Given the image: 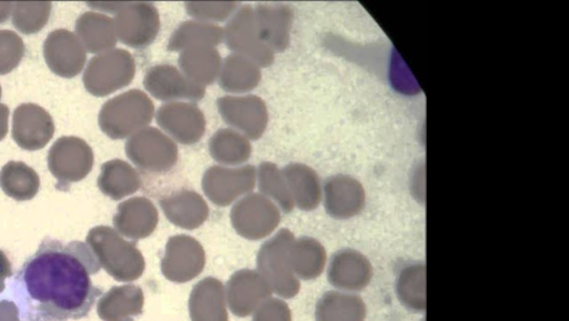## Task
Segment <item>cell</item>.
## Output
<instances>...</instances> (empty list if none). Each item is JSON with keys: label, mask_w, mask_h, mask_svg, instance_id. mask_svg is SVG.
Instances as JSON below:
<instances>
[{"label": "cell", "mask_w": 569, "mask_h": 321, "mask_svg": "<svg viewBox=\"0 0 569 321\" xmlns=\"http://www.w3.org/2000/svg\"><path fill=\"white\" fill-rule=\"evenodd\" d=\"M136 74V62L125 50H112L92 59L85 74L87 90L94 97H108L129 87Z\"/></svg>", "instance_id": "cell-3"}, {"label": "cell", "mask_w": 569, "mask_h": 321, "mask_svg": "<svg viewBox=\"0 0 569 321\" xmlns=\"http://www.w3.org/2000/svg\"><path fill=\"white\" fill-rule=\"evenodd\" d=\"M373 277L372 262L358 250L344 249L333 258L331 279L342 290L362 292L370 284Z\"/></svg>", "instance_id": "cell-16"}, {"label": "cell", "mask_w": 569, "mask_h": 321, "mask_svg": "<svg viewBox=\"0 0 569 321\" xmlns=\"http://www.w3.org/2000/svg\"><path fill=\"white\" fill-rule=\"evenodd\" d=\"M23 40L12 31H0V76L14 71L24 58Z\"/></svg>", "instance_id": "cell-31"}, {"label": "cell", "mask_w": 569, "mask_h": 321, "mask_svg": "<svg viewBox=\"0 0 569 321\" xmlns=\"http://www.w3.org/2000/svg\"><path fill=\"white\" fill-rule=\"evenodd\" d=\"M10 109L6 104H0V141H2L9 131Z\"/></svg>", "instance_id": "cell-32"}, {"label": "cell", "mask_w": 569, "mask_h": 321, "mask_svg": "<svg viewBox=\"0 0 569 321\" xmlns=\"http://www.w3.org/2000/svg\"><path fill=\"white\" fill-rule=\"evenodd\" d=\"M90 7L98 8L100 11L110 12V13H119L125 6V3H99V4H89Z\"/></svg>", "instance_id": "cell-33"}, {"label": "cell", "mask_w": 569, "mask_h": 321, "mask_svg": "<svg viewBox=\"0 0 569 321\" xmlns=\"http://www.w3.org/2000/svg\"><path fill=\"white\" fill-rule=\"evenodd\" d=\"M224 41V30L215 24L187 21L181 24L169 42V51L183 52L189 49L216 48Z\"/></svg>", "instance_id": "cell-23"}, {"label": "cell", "mask_w": 569, "mask_h": 321, "mask_svg": "<svg viewBox=\"0 0 569 321\" xmlns=\"http://www.w3.org/2000/svg\"><path fill=\"white\" fill-rule=\"evenodd\" d=\"M211 157L223 165H241L252 156V144L242 133L233 129L219 130L210 141Z\"/></svg>", "instance_id": "cell-24"}, {"label": "cell", "mask_w": 569, "mask_h": 321, "mask_svg": "<svg viewBox=\"0 0 569 321\" xmlns=\"http://www.w3.org/2000/svg\"><path fill=\"white\" fill-rule=\"evenodd\" d=\"M102 269V259L90 242L47 237L9 287L20 321L87 318L104 294L93 281Z\"/></svg>", "instance_id": "cell-1"}, {"label": "cell", "mask_w": 569, "mask_h": 321, "mask_svg": "<svg viewBox=\"0 0 569 321\" xmlns=\"http://www.w3.org/2000/svg\"><path fill=\"white\" fill-rule=\"evenodd\" d=\"M262 80L261 68L250 59L232 54L222 63L220 87L227 93L243 94L255 90Z\"/></svg>", "instance_id": "cell-20"}, {"label": "cell", "mask_w": 569, "mask_h": 321, "mask_svg": "<svg viewBox=\"0 0 569 321\" xmlns=\"http://www.w3.org/2000/svg\"><path fill=\"white\" fill-rule=\"evenodd\" d=\"M114 23L118 39L136 50L153 44L161 30L160 13L152 3H125Z\"/></svg>", "instance_id": "cell-7"}, {"label": "cell", "mask_w": 569, "mask_h": 321, "mask_svg": "<svg viewBox=\"0 0 569 321\" xmlns=\"http://www.w3.org/2000/svg\"><path fill=\"white\" fill-rule=\"evenodd\" d=\"M240 3L235 2H189L185 4L187 14L203 23H222L232 18Z\"/></svg>", "instance_id": "cell-30"}, {"label": "cell", "mask_w": 569, "mask_h": 321, "mask_svg": "<svg viewBox=\"0 0 569 321\" xmlns=\"http://www.w3.org/2000/svg\"><path fill=\"white\" fill-rule=\"evenodd\" d=\"M44 58L49 68L65 79L78 77L88 60L87 50L78 36L67 30H58L49 36Z\"/></svg>", "instance_id": "cell-11"}, {"label": "cell", "mask_w": 569, "mask_h": 321, "mask_svg": "<svg viewBox=\"0 0 569 321\" xmlns=\"http://www.w3.org/2000/svg\"><path fill=\"white\" fill-rule=\"evenodd\" d=\"M256 172L261 191L275 198L284 207H291V193L278 167L271 162H263Z\"/></svg>", "instance_id": "cell-29"}, {"label": "cell", "mask_w": 569, "mask_h": 321, "mask_svg": "<svg viewBox=\"0 0 569 321\" xmlns=\"http://www.w3.org/2000/svg\"><path fill=\"white\" fill-rule=\"evenodd\" d=\"M224 39L234 54L250 59L260 68H270L275 61V53L260 38L255 11L250 6L240 8L230 19Z\"/></svg>", "instance_id": "cell-5"}, {"label": "cell", "mask_w": 569, "mask_h": 321, "mask_svg": "<svg viewBox=\"0 0 569 321\" xmlns=\"http://www.w3.org/2000/svg\"><path fill=\"white\" fill-rule=\"evenodd\" d=\"M167 213L179 221L197 220L205 212L203 199L194 191L181 190L162 201Z\"/></svg>", "instance_id": "cell-28"}, {"label": "cell", "mask_w": 569, "mask_h": 321, "mask_svg": "<svg viewBox=\"0 0 569 321\" xmlns=\"http://www.w3.org/2000/svg\"><path fill=\"white\" fill-rule=\"evenodd\" d=\"M222 63L220 52L210 47L185 50L179 58L181 72L190 81L204 88L219 79Z\"/></svg>", "instance_id": "cell-17"}, {"label": "cell", "mask_w": 569, "mask_h": 321, "mask_svg": "<svg viewBox=\"0 0 569 321\" xmlns=\"http://www.w3.org/2000/svg\"><path fill=\"white\" fill-rule=\"evenodd\" d=\"M154 116L155 107L150 97L141 90H131L108 101L99 122L109 138L123 140L148 128Z\"/></svg>", "instance_id": "cell-2"}, {"label": "cell", "mask_w": 569, "mask_h": 321, "mask_svg": "<svg viewBox=\"0 0 569 321\" xmlns=\"http://www.w3.org/2000/svg\"><path fill=\"white\" fill-rule=\"evenodd\" d=\"M125 150L128 158L138 168L151 173L169 172L179 161V148L174 140L152 127L132 136Z\"/></svg>", "instance_id": "cell-4"}, {"label": "cell", "mask_w": 569, "mask_h": 321, "mask_svg": "<svg viewBox=\"0 0 569 321\" xmlns=\"http://www.w3.org/2000/svg\"><path fill=\"white\" fill-rule=\"evenodd\" d=\"M99 187L106 195L118 200L139 191L142 178L130 163L116 159L103 164Z\"/></svg>", "instance_id": "cell-22"}, {"label": "cell", "mask_w": 569, "mask_h": 321, "mask_svg": "<svg viewBox=\"0 0 569 321\" xmlns=\"http://www.w3.org/2000/svg\"><path fill=\"white\" fill-rule=\"evenodd\" d=\"M12 133L20 148L39 151L54 137L55 124L43 108L32 103L22 104L14 112Z\"/></svg>", "instance_id": "cell-12"}, {"label": "cell", "mask_w": 569, "mask_h": 321, "mask_svg": "<svg viewBox=\"0 0 569 321\" xmlns=\"http://www.w3.org/2000/svg\"><path fill=\"white\" fill-rule=\"evenodd\" d=\"M94 165L92 148L77 137L59 139L49 153V168L59 180L58 188H68L70 183L84 180Z\"/></svg>", "instance_id": "cell-6"}, {"label": "cell", "mask_w": 569, "mask_h": 321, "mask_svg": "<svg viewBox=\"0 0 569 321\" xmlns=\"http://www.w3.org/2000/svg\"><path fill=\"white\" fill-rule=\"evenodd\" d=\"M14 3H2L0 4V23L8 21L11 12L13 11Z\"/></svg>", "instance_id": "cell-34"}, {"label": "cell", "mask_w": 569, "mask_h": 321, "mask_svg": "<svg viewBox=\"0 0 569 321\" xmlns=\"http://www.w3.org/2000/svg\"><path fill=\"white\" fill-rule=\"evenodd\" d=\"M217 109L224 122L248 140H260L267 129V106L257 96L222 97L217 100Z\"/></svg>", "instance_id": "cell-8"}, {"label": "cell", "mask_w": 569, "mask_h": 321, "mask_svg": "<svg viewBox=\"0 0 569 321\" xmlns=\"http://www.w3.org/2000/svg\"><path fill=\"white\" fill-rule=\"evenodd\" d=\"M40 177L24 162L11 161L0 171V187L17 200H30L40 190Z\"/></svg>", "instance_id": "cell-25"}, {"label": "cell", "mask_w": 569, "mask_h": 321, "mask_svg": "<svg viewBox=\"0 0 569 321\" xmlns=\"http://www.w3.org/2000/svg\"><path fill=\"white\" fill-rule=\"evenodd\" d=\"M0 98H2V89H0Z\"/></svg>", "instance_id": "cell-35"}, {"label": "cell", "mask_w": 569, "mask_h": 321, "mask_svg": "<svg viewBox=\"0 0 569 321\" xmlns=\"http://www.w3.org/2000/svg\"><path fill=\"white\" fill-rule=\"evenodd\" d=\"M395 292L399 303L408 311H426V265L411 262L404 265L395 280Z\"/></svg>", "instance_id": "cell-19"}, {"label": "cell", "mask_w": 569, "mask_h": 321, "mask_svg": "<svg viewBox=\"0 0 569 321\" xmlns=\"http://www.w3.org/2000/svg\"><path fill=\"white\" fill-rule=\"evenodd\" d=\"M51 10V3H14L13 24L24 34H35L48 24Z\"/></svg>", "instance_id": "cell-27"}, {"label": "cell", "mask_w": 569, "mask_h": 321, "mask_svg": "<svg viewBox=\"0 0 569 321\" xmlns=\"http://www.w3.org/2000/svg\"><path fill=\"white\" fill-rule=\"evenodd\" d=\"M256 168L244 165L240 168L211 167L203 177V189L214 202L226 204L254 189Z\"/></svg>", "instance_id": "cell-13"}, {"label": "cell", "mask_w": 569, "mask_h": 321, "mask_svg": "<svg viewBox=\"0 0 569 321\" xmlns=\"http://www.w3.org/2000/svg\"><path fill=\"white\" fill-rule=\"evenodd\" d=\"M289 193L302 209L317 208L322 199V185L315 170L302 163H291L282 170Z\"/></svg>", "instance_id": "cell-21"}, {"label": "cell", "mask_w": 569, "mask_h": 321, "mask_svg": "<svg viewBox=\"0 0 569 321\" xmlns=\"http://www.w3.org/2000/svg\"><path fill=\"white\" fill-rule=\"evenodd\" d=\"M78 38L93 54L112 51L118 44L114 20L98 13H85L77 23Z\"/></svg>", "instance_id": "cell-18"}, {"label": "cell", "mask_w": 569, "mask_h": 321, "mask_svg": "<svg viewBox=\"0 0 569 321\" xmlns=\"http://www.w3.org/2000/svg\"><path fill=\"white\" fill-rule=\"evenodd\" d=\"M144 87L153 98L169 103L181 100L199 102L206 93L204 87L193 83L177 68L169 64L150 69L144 78Z\"/></svg>", "instance_id": "cell-10"}, {"label": "cell", "mask_w": 569, "mask_h": 321, "mask_svg": "<svg viewBox=\"0 0 569 321\" xmlns=\"http://www.w3.org/2000/svg\"><path fill=\"white\" fill-rule=\"evenodd\" d=\"M325 321H366L364 299L350 292L333 293L325 301Z\"/></svg>", "instance_id": "cell-26"}, {"label": "cell", "mask_w": 569, "mask_h": 321, "mask_svg": "<svg viewBox=\"0 0 569 321\" xmlns=\"http://www.w3.org/2000/svg\"><path fill=\"white\" fill-rule=\"evenodd\" d=\"M158 124L171 139L183 146L196 144L206 131V119L192 102H171L162 106L156 114Z\"/></svg>", "instance_id": "cell-9"}, {"label": "cell", "mask_w": 569, "mask_h": 321, "mask_svg": "<svg viewBox=\"0 0 569 321\" xmlns=\"http://www.w3.org/2000/svg\"><path fill=\"white\" fill-rule=\"evenodd\" d=\"M324 191L327 213L335 219L354 218L366 205V192L363 184L350 175L331 177L325 182Z\"/></svg>", "instance_id": "cell-14"}, {"label": "cell", "mask_w": 569, "mask_h": 321, "mask_svg": "<svg viewBox=\"0 0 569 321\" xmlns=\"http://www.w3.org/2000/svg\"><path fill=\"white\" fill-rule=\"evenodd\" d=\"M254 11L262 42L274 53L285 52L291 44L293 9L285 4H258Z\"/></svg>", "instance_id": "cell-15"}]
</instances>
